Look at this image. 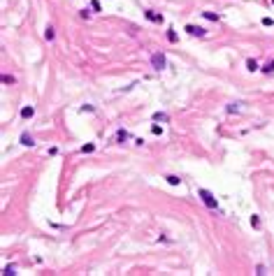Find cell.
<instances>
[{
	"mask_svg": "<svg viewBox=\"0 0 274 276\" xmlns=\"http://www.w3.org/2000/svg\"><path fill=\"white\" fill-rule=\"evenodd\" d=\"M198 195H200V200H202V202H205V204H207V207H209V209H216V207H218L216 197H214V195H211L209 190H205V188H200V190H198Z\"/></svg>",
	"mask_w": 274,
	"mask_h": 276,
	"instance_id": "obj_1",
	"label": "cell"
},
{
	"mask_svg": "<svg viewBox=\"0 0 274 276\" xmlns=\"http://www.w3.org/2000/svg\"><path fill=\"white\" fill-rule=\"evenodd\" d=\"M151 63H153V70H163L165 68V56H163V53H153Z\"/></svg>",
	"mask_w": 274,
	"mask_h": 276,
	"instance_id": "obj_2",
	"label": "cell"
},
{
	"mask_svg": "<svg viewBox=\"0 0 274 276\" xmlns=\"http://www.w3.org/2000/svg\"><path fill=\"white\" fill-rule=\"evenodd\" d=\"M186 33H188V35H198V37H202L205 35V28H200V26H186Z\"/></svg>",
	"mask_w": 274,
	"mask_h": 276,
	"instance_id": "obj_3",
	"label": "cell"
},
{
	"mask_svg": "<svg viewBox=\"0 0 274 276\" xmlns=\"http://www.w3.org/2000/svg\"><path fill=\"white\" fill-rule=\"evenodd\" d=\"M21 144L23 146H35V139H33L28 132H23V135H21Z\"/></svg>",
	"mask_w": 274,
	"mask_h": 276,
	"instance_id": "obj_4",
	"label": "cell"
},
{
	"mask_svg": "<svg viewBox=\"0 0 274 276\" xmlns=\"http://www.w3.org/2000/svg\"><path fill=\"white\" fill-rule=\"evenodd\" d=\"M33 114H35V109H33V107H23V109H21V116H23V119H33Z\"/></svg>",
	"mask_w": 274,
	"mask_h": 276,
	"instance_id": "obj_5",
	"label": "cell"
},
{
	"mask_svg": "<svg viewBox=\"0 0 274 276\" xmlns=\"http://www.w3.org/2000/svg\"><path fill=\"white\" fill-rule=\"evenodd\" d=\"M147 19H151V21H158V23H163V16H160V14H156V12H147Z\"/></svg>",
	"mask_w": 274,
	"mask_h": 276,
	"instance_id": "obj_6",
	"label": "cell"
},
{
	"mask_svg": "<svg viewBox=\"0 0 274 276\" xmlns=\"http://www.w3.org/2000/svg\"><path fill=\"white\" fill-rule=\"evenodd\" d=\"M165 179H167L170 186H179V183H181V179H179V177H174V174H170V177H165Z\"/></svg>",
	"mask_w": 274,
	"mask_h": 276,
	"instance_id": "obj_7",
	"label": "cell"
},
{
	"mask_svg": "<svg viewBox=\"0 0 274 276\" xmlns=\"http://www.w3.org/2000/svg\"><path fill=\"white\" fill-rule=\"evenodd\" d=\"M246 68L251 70V72H256V70H258V63H256V60H253V58H251V60L246 63Z\"/></svg>",
	"mask_w": 274,
	"mask_h": 276,
	"instance_id": "obj_8",
	"label": "cell"
},
{
	"mask_svg": "<svg viewBox=\"0 0 274 276\" xmlns=\"http://www.w3.org/2000/svg\"><path fill=\"white\" fill-rule=\"evenodd\" d=\"M44 37H47V40H53V28H51V26H47V30H44Z\"/></svg>",
	"mask_w": 274,
	"mask_h": 276,
	"instance_id": "obj_9",
	"label": "cell"
},
{
	"mask_svg": "<svg viewBox=\"0 0 274 276\" xmlns=\"http://www.w3.org/2000/svg\"><path fill=\"white\" fill-rule=\"evenodd\" d=\"M81 151H84V153H91V151H95V144H86V146H81Z\"/></svg>",
	"mask_w": 274,
	"mask_h": 276,
	"instance_id": "obj_10",
	"label": "cell"
},
{
	"mask_svg": "<svg viewBox=\"0 0 274 276\" xmlns=\"http://www.w3.org/2000/svg\"><path fill=\"white\" fill-rule=\"evenodd\" d=\"M205 16L209 21H218V14H214V12H205Z\"/></svg>",
	"mask_w": 274,
	"mask_h": 276,
	"instance_id": "obj_11",
	"label": "cell"
},
{
	"mask_svg": "<svg viewBox=\"0 0 274 276\" xmlns=\"http://www.w3.org/2000/svg\"><path fill=\"white\" fill-rule=\"evenodd\" d=\"M272 70H274V60H269L267 65H265V68H263V72H267V74H269V72H272Z\"/></svg>",
	"mask_w": 274,
	"mask_h": 276,
	"instance_id": "obj_12",
	"label": "cell"
},
{
	"mask_svg": "<svg viewBox=\"0 0 274 276\" xmlns=\"http://www.w3.org/2000/svg\"><path fill=\"white\" fill-rule=\"evenodd\" d=\"M116 137H119V142H126L128 139V132L126 130H119V135H116Z\"/></svg>",
	"mask_w": 274,
	"mask_h": 276,
	"instance_id": "obj_13",
	"label": "cell"
},
{
	"mask_svg": "<svg viewBox=\"0 0 274 276\" xmlns=\"http://www.w3.org/2000/svg\"><path fill=\"white\" fill-rule=\"evenodd\" d=\"M153 121H167V116H165V114H160V111H158V114H153Z\"/></svg>",
	"mask_w": 274,
	"mask_h": 276,
	"instance_id": "obj_14",
	"label": "cell"
},
{
	"mask_svg": "<svg viewBox=\"0 0 274 276\" xmlns=\"http://www.w3.org/2000/svg\"><path fill=\"white\" fill-rule=\"evenodd\" d=\"M167 40H170V42H177V33H174V30H167Z\"/></svg>",
	"mask_w": 274,
	"mask_h": 276,
	"instance_id": "obj_15",
	"label": "cell"
},
{
	"mask_svg": "<svg viewBox=\"0 0 274 276\" xmlns=\"http://www.w3.org/2000/svg\"><path fill=\"white\" fill-rule=\"evenodd\" d=\"M251 225H253V227H258V225H260V218H258V216H251Z\"/></svg>",
	"mask_w": 274,
	"mask_h": 276,
	"instance_id": "obj_16",
	"label": "cell"
},
{
	"mask_svg": "<svg viewBox=\"0 0 274 276\" xmlns=\"http://www.w3.org/2000/svg\"><path fill=\"white\" fill-rule=\"evenodd\" d=\"M2 84H14V77H10V74H5V77H2Z\"/></svg>",
	"mask_w": 274,
	"mask_h": 276,
	"instance_id": "obj_17",
	"label": "cell"
},
{
	"mask_svg": "<svg viewBox=\"0 0 274 276\" xmlns=\"http://www.w3.org/2000/svg\"><path fill=\"white\" fill-rule=\"evenodd\" d=\"M151 132H153V135H160L163 130H160V125H151Z\"/></svg>",
	"mask_w": 274,
	"mask_h": 276,
	"instance_id": "obj_18",
	"label": "cell"
},
{
	"mask_svg": "<svg viewBox=\"0 0 274 276\" xmlns=\"http://www.w3.org/2000/svg\"><path fill=\"white\" fill-rule=\"evenodd\" d=\"M263 26H274V21L269 19V16H265V19H263Z\"/></svg>",
	"mask_w": 274,
	"mask_h": 276,
	"instance_id": "obj_19",
	"label": "cell"
},
{
	"mask_svg": "<svg viewBox=\"0 0 274 276\" xmlns=\"http://www.w3.org/2000/svg\"><path fill=\"white\" fill-rule=\"evenodd\" d=\"M91 7H93L95 12H100V2H98V0H93V2H91Z\"/></svg>",
	"mask_w": 274,
	"mask_h": 276,
	"instance_id": "obj_20",
	"label": "cell"
}]
</instances>
